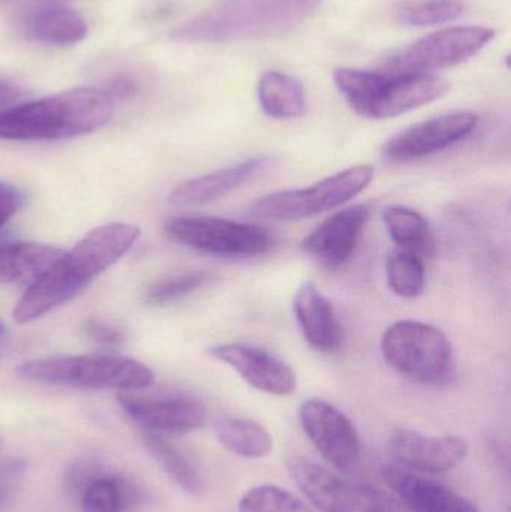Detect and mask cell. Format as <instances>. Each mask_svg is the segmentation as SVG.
Listing matches in <instances>:
<instances>
[{"label":"cell","mask_w":511,"mask_h":512,"mask_svg":"<svg viewBox=\"0 0 511 512\" xmlns=\"http://www.w3.org/2000/svg\"><path fill=\"white\" fill-rule=\"evenodd\" d=\"M381 474L387 487L411 512H479L470 499L410 469L386 465Z\"/></svg>","instance_id":"obj_18"},{"label":"cell","mask_w":511,"mask_h":512,"mask_svg":"<svg viewBox=\"0 0 511 512\" xmlns=\"http://www.w3.org/2000/svg\"><path fill=\"white\" fill-rule=\"evenodd\" d=\"M336 89L351 110L365 119L386 120L410 113L443 98L450 83L432 74H389L365 69L338 68Z\"/></svg>","instance_id":"obj_3"},{"label":"cell","mask_w":511,"mask_h":512,"mask_svg":"<svg viewBox=\"0 0 511 512\" xmlns=\"http://www.w3.org/2000/svg\"><path fill=\"white\" fill-rule=\"evenodd\" d=\"M2 448H3V441H2V439H0V450H2Z\"/></svg>","instance_id":"obj_37"},{"label":"cell","mask_w":511,"mask_h":512,"mask_svg":"<svg viewBox=\"0 0 511 512\" xmlns=\"http://www.w3.org/2000/svg\"><path fill=\"white\" fill-rule=\"evenodd\" d=\"M237 510L239 512H314L296 496L273 484L252 487L248 492L243 493Z\"/></svg>","instance_id":"obj_30"},{"label":"cell","mask_w":511,"mask_h":512,"mask_svg":"<svg viewBox=\"0 0 511 512\" xmlns=\"http://www.w3.org/2000/svg\"><path fill=\"white\" fill-rule=\"evenodd\" d=\"M287 469L300 492L321 512H395L377 490L344 480L309 457H291Z\"/></svg>","instance_id":"obj_10"},{"label":"cell","mask_w":511,"mask_h":512,"mask_svg":"<svg viewBox=\"0 0 511 512\" xmlns=\"http://www.w3.org/2000/svg\"><path fill=\"white\" fill-rule=\"evenodd\" d=\"M23 381L80 390L138 391L153 384L146 364L120 355H62L27 361L17 369Z\"/></svg>","instance_id":"obj_4"},{"label":"cell","mask_w":511,"mask_h":512,"mask_svg":"<svg viewBox=\"0 0 511 512\" xmlns=\"http://www.w3.org/2000/svg\"><path fill=\"white\" fill-rule=\"evenodd\" d=\"M144 445L168 477L189 495H201L204 481L194 463L165 436L144 433Z\"/></svg>","instance_id":"obj_26"},{"label":"cell","mask_w":511,"mask_h":512,"mask_svg":"<svg viewBox=\"0 0 511 512\" xmlns=\"http://www.w3.org/2000/svg\"><path fill=\"white\" fill-rule=\"evenodd\" d=\"M464 11V3L459 0H417L399 5L395 18L405 26H438L458 20Z\"/></svg>","instance_id":"obj_28"},{"label":"cell","mask_w":511,"mask_h":512,"mask_svg":"<svg viewBox=\"0 0 511 512\" xmlns=\"http://www.w3.org/2000/svg\"><path fill=\"white\" fill-rule=\"evenodd\" d=\"M209 273L203 270L171 274L153 282L144 292V300L152 306H167L194 294L209 282Z\"/></svg>","instance_id":"obj_29"},{"label":"cell","mask_w":511,"mask_h":512,"mask_svg":"<svg viewBox=\"0 0 511 512\" xmlns=\"http://www.w3.org/2000/svg\"><path fill=\"white\" fill-rule=\"evenodd\" d=\"M102 89L75 87L0 113V140L54 141L98 131L113 116Z\"/></svg>","instance_id":"obj_2"},{"label":"cell","mask_w":511,"mask_h":512,"mask_svg":"<svg viewBox=\"0 0 511 512\" xmlns=\"http://www.w3.org/2000/svg\"><path fill=\"white\" fill-rule=\"evenodd\" d=\"M272 165V158L269 156H258L239 162L231 167L222 168L215 173L204 174L186 180L171 191L168 201L173 206L191 207L201 204L212 203L225 195L231 194L236 189L254 182L258 177L263 176Z\"/></svg>","instance_id":"obj_19"},{"label":"cell","mask_w":511,"mask_h":512,"mask_svg":"<svg viewBox=\"0 0 511 512\" xmlns=\"http://www.w3.org/2000/svg\"><path fill=\"white\" fill-rule=\"evenodd\" d=\"M26 474V463L23 460H8L0 463V512L11 501L14 490Z\"/></svg>","instance_id":"obj_31"},{"label":"cell","mask_w":511,"mask_h":512,"mask_svg":"<svg viewBox=\"0 0 511 512\" xmlns=\"http://www.w3.org/2000/svg\"><path fill=\"white\" fill-rule=\"evenodd\" d=\"M209 354L230 366L246 384L261 393L285 397L297 390V375L293 367L260 346L222 343L210 348Z\"/></svg>","instance_id":"obj_15"},{"label":"cell","mask_w":511,"mask_h":512,"mask_svg":"<svg viewBox=\"0 0 511 512\" xmlns=\"http://www.w3.org/2000/svg\"><path fill=\"white\" fill-rule=\"evenodd\" d=\"M387 448L399 466L425 474L452 471L468 456V442L461 436H428L410 429L393 432Z\"/></svg>","instance_id":"obj_16"},{"label":"cell","mask_w":511,"mask_h":512,"mask_svg":"<svg viewBox=\"0 0 511 512\" xmlns=\"http://www.w3.org/2000/svg\"><path fill=\"white\" fill-rule=\"evenodd\" d=\"M26 90L15 81L0 78V113L23 104Z\"/></svg>","instance_id":"obj_34"},{"label":"cell","mask_w":511,"mask_h":512,"mask_svg":"<svg viewBox=\"0 0 511 512\" xmlns=\"http://www.w3.org/2000/svg\"><path fill=\"white\" fill-rule=\"evenodd\" d=\"M84 333L92 342L102 346H110V348L122 345L126 339L125 333L120 328L104 321H96V319H89L84 324Z\"/></svg>","instance_id":"obj_33"},{"label":"cell","mask_w":511,"mask_h":512,"mask_svg":"<svg viewBox=\"0 0 511 512\" xmlns=\"http://www.w3.org/2000/svg\"><path fill=\"white\" fill-rule=\"evenodd\" d=\"M140 234V228L129 224L102 225L90 231L29 285L15 307V321L27 324L68 303L96 276L119 261Z\"/></svg>","instance_id":"obj_1"},{"label":"cell","mask_w":511,"mask_h":512,"mask_svg":"<svg viewBox=\"0 0 511 512\" xmlns=\"http://www.w3.org/2000/svg\"><path fill=\"white\" fill-rule=\"evenodd\" d=\"M384 227L398 249L423 256L434 252V236L428 219L405 206L387 207L383 212Z\"/></svg>","instance_id":"obj_25"},{"label":"cell","mask_w":511,"mask_h":512,"mask_svg":"<svg viewBox=\"0 0 511 512\" xmlns=\"http://www.w3.org/2000/svg\"><path fill=\"white\" fill-rule=\"evenodd\" d=\"M375 168L369 164L353 165L326 177L308 188L273 192L258 198L249 213L258 219L299 222L344 206L369 188Z\"/></svg>","instance_id":"obj_7"},{"label":"cell","mask_w":511,"mask_h":512,"mask_svg":"<svg viewBox=\"0 0 511 512\" xmlns=\"http://www.w3.org/2000/svg\"><path fill=\"white\" fill-rule=\"evenodd\" d=\"M117 402L126 415L152 435L182 436L201 429L207 421L204 403L191 394H140L122 391Z\"/></svg>","instance_id":"obj_11"},{"label":"cell","mask_w":511,"mask_h":512,"mask_svg":"<svg viewBox=\"0 0 511 512\" xmlns=\"http://www.w3.org/2000/svg\"><path fill=\"white\" fill-rule=\"evenodd\" d=\"M213 432L222 448L242 459H263L273 450L269 430L251 418L221 417L216 420Z\"/></svg>","instance_id":"obj_23"},{"label":"cell","mask_w":511,"mask_h":512,"mask_svg":"<svg viewBox=\"0 0 511 512\" xmlns=\"http://www.w3.org/2000/svg\"><path fill=\"white\" fill-rule=\"evenodd\" d=\"M26 203V195L11 183L0 182V231Z\"/></svg>","instance_id":"obj_32"},{"label":"cell","mask_w":511,"mask_h":512,"mask_svg":"<svg viewBox=\"0 0 511 512\" xmlns=\"http://www.w3.org/2000/svg\"><path fill=\"white\" fill-rule=\"evenodd\" d=\"M27 38L53 47H71L87 36V23L77 11L68 6L41 5L30 9L23 20Z\"/></svg>","instance_id":"obj_21"},{"label":"cell","mask_w":511,"mask_h":512,"mask_svg":"<svg viewBox=\"0 0 511 512\" xmlns=\"http://www.w3.org/2000/svg\"><path fill=\"white\" fill-rule=\"evenodd\" d=\"M384 360L399 375L417 384H449L455 373L453 348L443 330L422 321H398L381 339Z\"/></svg>","instance_id":"obj_5"},{"label":"cell","mask_w":511,"mask_h":512,"mask_svg":"<svg viewBox=\"0 0 511 512\" xmlns=\"http://www.w3.org/2000/svg\"><path fill=\"white\" fill-rule=\"evenodd\" d=\"M258 102L264 114L272 119H299L306 113V95L302 83L285 72L269 71L261 75Z\"/></svg>","instance_id":"obj_24"},{"label":"cell","mask_w":511,"mask_h":512,"mask_svg":"<svg viewBox=\"0 0 511 512\" xmlns=\"http://www.w3.org/2000/svg\"><path fill=\"white\" fill-rule=\"evenodd\" d=\"M65 487L80 501L83 512H125L141 501V489L119 472H110L95 460L69 466Z\"/></svg>","instance_id":"obj_14"},{"label":"cell","mask_w":511,"mask_h":512,"mask_svg":"<svg viewBox=\"0 0 511 512\" xmlns=\"http://www.w3.org/2000/svg\"><path fill=\"white\" fill-rule=\"evenodd\" d=\"M302 0H222L174 30L180 42H224L272 32L294 20Z\"/></svg>","instance_id":"obj_6"},{"label":"cell","mask_w":511,"mask_h":512,"mask_svg":"<svg viewBox=\"0 0 511 512\" xmlns=\"http://www.w3.org/2000/svg\"><path fill=\"white\" fill-rule=\"evenodd\" d=\"M9 334L8 330H6L5 325L0 322V355L3 354V351L6 349V345H8Z\"/></svg>","instance_id":"obj_36"},{"label":"cell","mask_w":511,"mask_h":512,"mask_svg":"<svg viewBox=\"0 0 511 512\" xmlns=\"http://www.w3.org/2000/svg\"><path fill=\"white\" fill-rule=\"evenodd\" d=\"M371 210L365 204L347 207L321 222L302 242V251L323 267L335 270L350 261Z\"/></svg>","instance_id":"obj_17"},{"label":"cell","mask_w":511,"mask_h":512,"mask_svg":"<svg viewBox=\"0 0 511 512\" xmlns=\"http://www.w3.org/2000/svg\"><path fill=\"white\" fill-rule=\"evenodd\" d=\"M293 309L303 337L315 351L333 354L342 348L345 333L335 306L314 283L299 286Z\"/></svg>","instance_id":"obj_20"},{"label":"cell","mask_w":511,"mask_h":512,"mask_svg":"<svg viewBox=\"0 0 511 512\" xmlns=\"http://www.w3.org/2000/svg\"><path fill=\"white\" fill-rule=\"evenodd\" d=\"M494 38L495 30L483 26L441 30L390 54L384 59V72L431 74L453 68L479 54Z\"/></svg>","instance_id":"obj_9"},{"label":"cell","mask_w":511,"mask_h":512,"mask_svg":"<svg viewBox=\"0 0 511 512\" xmlns=\"http://www.w3.org/2000/svg\"><path fill=\"white\" fill-rule=\"evenodd\" d=\"M386 279L390 291L404 300L422 295L426 283L423 258L414 252L395 249L386 259Z\"/></svg>","instance_id":"obj_27"},{"label":"cell","mask_w":511,"mask_h":512,"mask_svg":"<svg viewBox=\"0 0 511 512\" xmlns=\"http://www.w3.org/2000/svg\"><path fill=\"white\" fill-rule=\"evenodd\" d=\"M303 432L329 465L338 471H351L362 453L359 432L353 421L326 400L309 399L300 405Z\"/></svg>","instance_id":"obj_13"},{"label":"cell","mask_w":511,"mask_h":512,"mask_svg":"<svg viewBox=\"0 0 511 512\" xmlns=\"http://www.w3.org/2000/svg\"><path fill=\"white\" fill-rule=\"evenodd\" d=\"M113 101H122L135 96L138 92V83L129 75H117L110 81L107 89H102Z\"/></svg>","instance_id":"obj_35"},{"label":"cell","mask_w":511,"mask_h":512,"mask_svg":"<svg viewBox=\"0 0 511 512\" xmlns=\"http://www.w3.org/2000/svg\"><path fill=\"white\" fill-rule=\"evenodd\" d=\"M477 125L479 117L467 111L432 117L393 135L383 146V156L393 164L422 161L467 140Z\"/></svg>","instance_id":"obj_12"},{"label":"cell","mask_w":511,"mask_h":512,"mask_svg":"<svg viewBox=\"0 0 511 512\" xmlns=\"http://www.w3.org/2000/svg\"><path fill=\"white\" fill-rule=\"evenodd\" d=\"M63 251L39 243L2 242L0 240V285L38 280Z\"/></svg>","instance_id":"obj_22"},{"label":"cell","mask_w":511,"mask_h":512,"mask_svg":"<svg viewBox=\"0 0 511 512\" xmlns=\"http://www.w3.org/2000/svg\"><path fill=\"white\" fill-rule=\"evenodd\" d=\"M165 231L177 245L216 258H257L275 246V237L261 225L215 216L173 218Z\"/></svg>","instance_id":"obj_8"}]
</instances>
